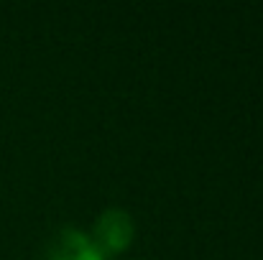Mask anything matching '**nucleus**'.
I'll return each mask as SVG.
<instances>
[{"label":"nucleus","mask_w":263,"mask_h":260,"mask_svg":"<svg viewBox=\"0 0 263 260\" xmlns=\"http://www.w3.org/2000/svg\"><path fill=\"white\" fill-rule=\"evenodd\" d=\"M133 235H136V225H133V217L120 209V207H110L105 209L95 227H92V243L95 248L107 258V255H118L123 253L130 243H133Z\"/></svg>","instance_id":"f257e3e1"},{"label":"nucleus","mask_w":263,"mask_h":260,"mask_svg":"<svg viewBox=\"0 0 263 260\" xmlns=\"http://www.w3.org/2000/svg\"><path fill=\"white\" fill-rule=\"evenodd\" d=\"M44 260H107L92 243V237L82 230L62 227L46 245Z\"/></svg>","instance_id":"f03ea898"}]
</instances>
